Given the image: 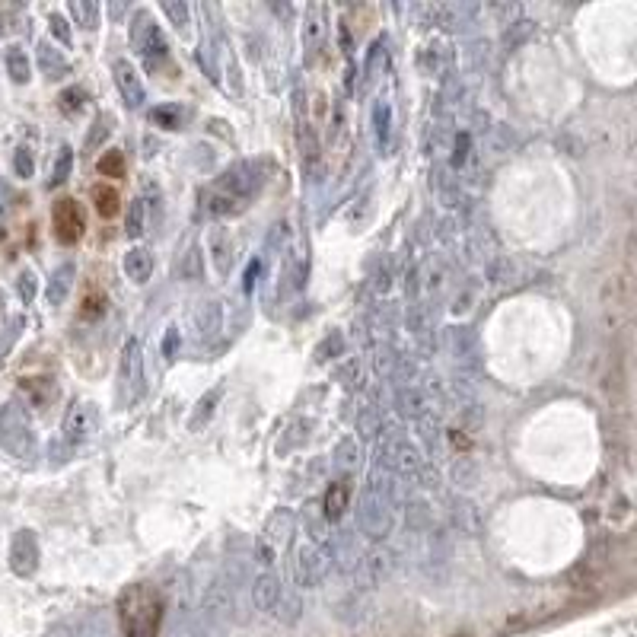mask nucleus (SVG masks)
<instances>
[{"label": "nucleus", "instance_id": "obj_1", "mask_svg": "<svg viewBox=\"0 0 637 637\" xmlns=\"http://www.w3.org/2000/svg\"><path fill=\"white\" fill-rule=\"evenodd\" d=\"M163 618V596L150 583H134L118 596V622L125 637H157Z\"/></svg>", "mask_w": 637, "mask_h": 637}, {"label": "nucleus", "instance_id": "obj_2", "mask_svg": "<svg viewBox=\"0 0 637 637\" xmlns=\"http://www.w3.org/2000/svg\"><path fill=\"white\" fill-rule=\"evenodd\" d=\"M258 185H262V179H258L255 163H236L217 179L214 192L208 198V214L230 217V214L246 211V201L258 192Z\"/></svg>", "mask_w": 637, "mask_h": 637}, {"label": "nucleus", "instance_id": "obj_3", "mask_svg": "<svg viewBox=\"0 0 637 637\" xmlns=\"http://www.w3.org/2000/svg\"><path fill=\"white\" fill-rule=\"evenodd\" d=\"M0 450L10 453L13 459H23V462L36 459V453H39L36 434H32V424L20 402L0 405Z\"/></svg>", "mask_w": 637, "mask_h": 637}, {"label": "nucleus", "instance_id": "obj_4", "mask_svg": "<svg viewBox=\"0 0 637 637\" xmlns=\"http://www.w3.org/2000/svg\"><path fill=\"white\" fill-rule=\"evenodd\" d=\"M131 42H134V51L141 55L144 67L150 74H157L160 67L169 61V45H166V36L163 29L157 26V20L150 16V10H137L134 20H131Z\"/></svg>", "mask_w": 637, "mask_h": 637}, {"label": "nucleus", "instance_id": "obj_5", "mask_svg": "<svg viewBox=\"0 0 637 637\" xmlns=\"http://www.w3.org/2000/svg\"><path fill=\"white\" fill-rule=\"evenodd\" d=\"M392 520H395V504L370 481V485L364 488V494H360V504H357V526H360V532H364L367 539L380 542L392 532Z\"/></svg>", "mask_w": 637, "mask_h": 637}, {"label": "nucleus", "instance_id": "obj_6", "mask_svg": "<svg viewBox=\"0 0 637 637\" xmlns=\"http://www.w3.org/2000/svg\"><path fill=\"white\" fill-rule=\"evenodd\" d=\"M376 459H380V466L392 475V478H411L415 481L418 472L424 469V456L415 443L408 437L399 434H389L383 437V443L376 446Z\"/></svg>", "mask_w": 637, "mask_h": 637}, {"label": "nucleus", "instance_id": "obj_7", "mask_svg": "<svg viewBox=\"0 0 637 637\" xmlns=\"http://www.w3.org/2000/svg\"><path fill=\"white\" fill-rule=\"evenodd\" d=\"M99 408L93 402H74L71 408L64 411V424H61V434L67 440V446H83L96 437L99 430Z\"/></svg>", "mask_w": 637, "mask_h": 637}, {"label": "nucleus", "instance_id": "obj_8", "mask_svg": "<svg viewBox=\"0 0 637 637\" xmlns=\"http://www.w3.org/2000/svg\"><path fill=\"white\" fill-rule=\"evenodd\" d=\"M329 571H332V558H329V552H322V548L309 545V542L297 548V558H294L297 587H306V590L322 587L325 577H329Z\"/></svg>", "mask_w": 637, "mask_h": 637}, {"label": "nucleus", "instance_id": "obj_9", "mask_svg": "<svg viewBox=\"0 0 637 637\" xmlns=\"http://www.w3.org/2000/svg\"><path fill=\"white\" fill-rule=\"evenodd\" d=\"M118 383L128 392V402H137L144 392V354H141V341L131 338L122 351V373H118Z\"/></svg>", "mask_w": 637, "mask_h": 637}, {"label": "nucleus", "instance_id": "obj_10", "mask_svg": "<svg viewBox=\"0 0 637 637\" xmlns=\"http://www.w3.org/2000/svg\"><path fill=\"white\" fill-rule=\"evenodd\" d=\"M39 567V542L32 529H20L10 542V571L16 577H32Z\"/></svg>", "mask_w": 637, "mask_h": 637}, {"label": "nucleus", "instance_id": "obj_11", "mask_svg": "<svg viewBox=\"0 0 637 637\" xmlns=\"http://www.w3.org/2000/svg\"><path fill=\"white\" fill-rule=\"evenodd\" d=\"M392 571V555L383 552V548H373V552L360 555L357 567H354V583L360 590H373L376 583H383Z\"/></svg>", "mask_w": 637, "mask_h": 637}, {"label": "nucleus", "instance_id": "obj_12", "mask_svg": "<svg viewBox=\"0 0 637 637\" xmlns=\"http://www.w3.org/2000/svg\"><path fill=\"white\" fill-rule=\"evenodd\" d=\"M51 220H55V236H58V243H64V246H74L77 239L83 236V230H86L83 214H80V208H77L74 198H61V201L55 204V214H51Z\"/></svg>", "mask_w": 637, "mask_h": 637}, {"label": "nucleus", "instance_id": "obj_13", "mask_svg": "<svg viewBox=\"0 0 637 637\" xmlns=\"http://www.w3.org/2000/svg\"><path fill=\"white\" fill-rule=\"evenodd\" d=\"M294 526H297V516L290 513L287 507L274 510V513L268 516V523H265V532H262V545L268 548L271 555H281L284 548L290 545V536H294Z\"/></svg>", "mask_w": 637, "mask_h": 637}, {"label": "nucleus", "instance_id": "obj_14", "mask_svg": "<svg viewBox=\"0 0 637 637\" xmlns=\"http://www.w3.org/2000/svg\"><path fill=\"white\" fill-rule=\"evenodd\" d=\"M112 77H115L118 93H122V99L128 102V109H141L144 102H147L144 83H141V77H137V71H134V67L125 58H115L112 61Z\"/></svg>", "mask_w": 637, "mask_h": 637}, {"label": "nucleus", "instance_id": "obj_15", "mask_svg": "<svg viewBox=\"0 0 637 637\" xmlns=\"http://www.w3.org/2000/svg\"><path fill=\"white\" fill-rule=\"evenodd\" d=\"M446 348L453 351L456 364L462 370H478V338L466 325H456V329H446Z\"/></svg>", "mask_w": 637, "mask_h": 637}, {"label": "nucleus", "instance_id": "obj_16", "mask_svg": "<svg viewBox=\"0 0 637 637\" xmlns=\"http://www.w3.org/2000/svg\"><path fill=\"white\" fill-rule=\"evenodd\" d=\"M252 606L258 609V612H274V606H278V596H281V577L274 574V571H262L258 574L252 583Z\"/></svg>", "mask_w": 637, "mask_h": 637}, {"label": "nucleus", "instance_id": "obj_17", "mask_svg": "<svg viewBox=\"0 0 637 637\" xmlns=\"http://www.w3.org/2000/svg\"><path fill=\"white\" fill-rule=\"evenodd\" d=\"M217 622H211L208 615H182L176 618V625H172L169 637H217Z\"/></svg>", "mask_w": 637, "mask_h": 637}, {"label": "nucleus", "instance_id": "obj_18", "mask_svg": "<svg viewBox=\"0 0 637 637\" xmlns=\"http://www.w3.org/2000/svg\"><path fill=\"white\" fill-rule=\"evenodd\" d=\"M351 504V481H335V485L325 491V501H322V513L325 520L335 523L344 516V510H348Z\"/></svg>", "mask_w": 637, "mask_h": 637}, {"label": "nucleus", "instance_id": "obj_19", "mask_svg": "<svg viewBox=\"0 0 637 637\" xmlns=\"http://www.w3.org/2000/svg\"><path fill=\"white\" fill-rule=\"evenodd\" d=\"M39 67H42V74L48 80H64L67 74H71V64H67L64 51H58L51 42L39 45Z\"/></svg>", "mask_w": 637, "mask_h": 637}, {"label": "nucleus", "instance_id": "obj_20", "mask_svg": "<svg viewBox=\"0 0 637 637\" xmlns=\"http://www.w3.org/2000/svg\"><path fill=\"white\" fill-rule=\"evenodd\" d=\"M208 246H211L217 271L220 274H230V268H233V239H230V233L223 230V227H214L211 236H208Z\"/></svg>", "mask_w": 637, "mask_h": 637}, {"label": "nucleus", "instance_id": "obj_21", "mask_svg": "<svg viewBox=\"0 0 637 637\" xmlns=\"http://www.w3.org/2000/svg\"><path fill=\"white\" fill-rule=\"evenodd\" d=\"M303 526H306L309 545L322 548L325 542H332V523L325 520V513H319V507H313V504L306 507V513H303Z\"/></svg>", "mask_w": 637, "mask_h": 637}, {"label": "nucleus", "instance_id": "obj_22", "mask_svg": "<svg viewBox=\"0 0 637 637\" xmlns=\"http://www.w3.org/2000/svg\"><path fill=\"white\" fill-rule=\"evenodd\" d=\"M395 405H399V415L402 418H415V421H421L424 415H427V395L418 389V386H405V389H399V395H395Z\"/></svg>", "mask_w": 637, "mask_h": 637}, {"label": "nucleus", "instance_id": "obj_23", "mask_svg": "<svg viewBox=\"0 0 637 637\" xmlns=\"http://www.w3.org/2000/svg\"><path fill=\"white\" fill-rule=\"evenodd\" d=\"M77 281V268L74 265H61L55 274H51V284H48V306H64L67 294H71V287Z\"/></svg>", "mask_w": 637, "mask_h": 637}, {"label": "nucleus", "instance_id": "obj_24", "mask_svg": "<svg viewBox=\"0 0 637 637\" xmlns=\"http://www.w3.org/2000/svg\"><path fill=\"white\" fill-rule=\"evenodd\" d=\"M125 274H128V281H134V284H147L150 274H153V255L144 246L128 249V255H125Z\"/></svg>", "mask_w": 637, "mask_h": 637}, {"label": "nucleus", "instance_id": "obj_25", "mask_svg": "<svg viewBox=\"0 0 637 637\" xmlns=\"http://www.w3.org/2000/svg\"><path fill=\"white\" fill-rule=\"evenodd\" d=\"M220 325H223V309L217 300H208V303H198L195 309V329L201 338H214L220 332Z\"/></svg>", "mask_w": 637, "mask_h": 637}, {"label": "nucleus", "instance_id": "obj_26", "mask_svg": "<svg viewBox=\"0 0 637 637\" xmlns=\"http://www.w3.org/2000/svg\"><path fill=\"white\" fill-rule=\"evenodd\" d=\"M373 137H376V150L386 153L392 144V106L386 99H380L373 106Z\"/></svg>", "mask_w": 637, "mask_h": 637}, {"label": "nucleus", "instance_id": "obj_27", "mask_svg": "<svg viewBox=\"0 0 637 637\" xmlns=\"http://www.w3.org/2000/svg\"><path fill=\"white\" fill-rule=\"evenodd\" d=\"M274 618H278V622H284V625H297L300 622V615H303V602H300V593L294 590V587H281V596H278V606H274V612H271Z\"/></svg>", "mask_w": 637, "mask_h": 637}, {"label": "nucleus", "instance_id": "obj_28", "mask_svg": "<svg viewBox=\"0 0 637 637\" xmlns=\"http://www.w3.org/2000/svg\"><path fill=\"white\" fill-rule=\"evenodd\" d=\"M4 67H7V77L13 83H29L32 80V67H29V58H26V51L20 45H10L4 51Z\"/></svg>", "mask_w": 637, "mask_h": 637}, {"label": "nucleus", "instance_id": "obj_29", "mask_svg": "<svg viewBox=\"0 0 637 637\" xmlns=\"http://www.w3.org/2000/svg\"><path fill=\"white\" fill-rule=\"evenodd\" d=\"M325 36V7H309L306 10V26H303V45L306 51H316Z\"/></svg>", "mask_w": 637, "mask_h": 637}, {"label": "nucleus", "instance_id": "obj_30", "mask_svg": "<svg viewBox=\"0 0 637 637\" xmlns=\"http://www.w3.org/2000/svg\"><path fill=\"white\" fill-rule=\"evenodd\" d=\"M77 637H118V625H115L112 615L96 612V615H90V618H86V622L77 628Z\"/></svg>", "mask_w": 637, "mask_h": 637}, {"label": "nucleus", "instance_id": "obj_31", "mask_svg": "<svg viewBox=\"0 0 637 637\" xmlns=\"http://www.w3.org/2000/svg\"><path fill=\"white\" fill-rule=\"evenodd\" d=\"M223 399V386H214L208 395H204V399L198 402V408H195V415H192V421H188V430H201V424H208L211 418H214V408H217V402Z\"/></svg>", "mask_w": 637, "mask_h": 637}, {"label": "nucleus", "instance_id": "obj_32", "mask_svg": "<svg viewBox=\"0 0 637 637\" xmlns=\"http://www.w3.org/2000/svg\"><path fill=\"white\" fill-rule=\"evenodd\" d=\"M179 281H188V284H195L201 281V274H204V258H201V249L192 246L182 258H179Z\"/></svg>", "mask_w": 637, "mask_h": 637}, {"label": "nucleus", "instance_id": "obj_33", "mask_svg": "<svg viewBox=\"0 0 637 637\" xmlns=\"http://www.w3.org/2000/svg\"><path fill=\"white\" fill-rule=\"evenodd\" d=\"M125 233L131 239H141L147 233V204L141 198H134L128 204V217H125Z\"/></svg>", "mask_w": 637, "mask_h": 637}, {"label": "nucleus", "instance_id": "obj_34", "mask_svg": "<svg viewBox=\"0 0 637 637\" xmlns=\"http://www.w3.org/2000/svg\"><path fill=\"white\" fill-rule=\"evenodd\" d=\"M93 204L99 217H115L118 214V204H122V198H118V192L112 185H96L93 188Z\"/></svg>", "mask_w": 637, "mask_h": 637}, {"label": "nucleus", "instance_id": "obj_35", "mask_svg": "<svg viewBox=\"0 0 637 637\" xmlns=\"http://www.w3.org/2000/svg\"><path fill=\"white\" fill-rule=\"evenodd\" d=\"M71 16L80 29H96L99 23V4H90V0H71Z\"/></svg>", "mask_w": 637, "mask_h": 637}, {"label": "nucleus", "instance_id": "obj_36", "mask_svg": "<svg viewBox=\"0 0 637 637\" xmlns=\"http://www.w3.org/2000/svg\"><path fill=\"white\" fill-rule=\"evenodd\" d=\"M112 115H96V122L90 128V134H86V153H93L99 150V144H106L109 141V134H112Z\"/></svg>", "mask_w": 637, "mask_h": 637}, {"label": "nucleus", "instance_id": "obj_37", "mask_svg": "<svg viewBox=\"0 0 637 637\" xmlns=\"http://www.w3.org/2000/svg\"><path fill=\"white\" fill-rule=\"evenodd\" d=\"M99 172H102V179H122V176H125V153H122V150L102 153Z\"/></svg>", "mask_w": 637, "mask_h": 637}, {"label": "nucleus", "instance_id": "obj_38", "mask_svg": "<svg viewBox=\"0 0 637 637\" xmlns=\"http://www.w3.org/2000/svg\"><path fill=\"white\" fill-rule=\"evenodd\" d=\"M71 169H74V150L64 144V147L58 150V160H55V169H51L48 185H61V182H67V176H71Z\"/></svg>", "mask_w": 637, "mask_h": 637}, {"label": "nucleus", "instance_id": "obj_39", "mask_svg": "<svg viewBox=\"0 0 637 637\" xmlns=\"http://www.w3.org/2000/svg\"><path fill=\"white\" fill-rule=\"evenodd\" d=\"M13 169H16V176H20V179H32V172H36V153H32V147L23 144L20 150H16Z\"/></svg>", "mask_w": 637, "mask_h": 637}, {"label": "nucleus", "instance_id": "obj_40", "mask_svg": "<svg viewBox=\"0 0 637 637\" xmlns=\"http://www.w3.org/2000/svg\"><path fill=\"white\" fill-rule=\"evenodd\" d=\"M335 462H338V469H354L357 466V440H341L338 443V450H335Z\"/></svg>", "mask_w": 637, "mask_h": 637}, {"label": "nucleus", "instance_id": "obj_41", "mask_svg": "<svg viewBox=\"0 0 637 637\" xmlns=\"http://www.w3.org/2000/svg\"><path fill=\"white\" fill-rule=\"evenodd\" d=\"M58 102H61V109H64L67 115H77V112H83V106H86V93L77 90V86H71V90L61 93Z\"/></svg>", "mask_w": 637, "mask_h": 637}, {"label": "nucleus", "instance_id": "obj_42", "mask_svg": "<svg viewBox=\"0 0 637 637\" xmlns=\"http://www.w3.org/2000/svg\"><path fill=\"white\" fill-rule=\"evenodd\" d=\"M153 122L157 125H163V128H179V122H182V112H179V106H160V109H153Z\"/></svg>", "mask_w": 637, "mask_h": 637}, {"label": "nucleus", "instance_id": "obj_43", "mask_svg": "<svg viewBox=\"0 0 637 637\" xmlns=\"http://www.w3.org/2000/svg\"><path fill=\"white\" fill-rule=\"evenodd\" d=\"M380 67H386V39H380L370 48V58H367V77L373 80L380 74Z\"/></svg>", "mask_w": 637, "mask_h": 637}, {"label": "nucleus", "instance_id": "obj_44", "mask_svg": "<svg viewBox=\"0 0 637 637\" xmlns=\"http://www.w3.org/2000/svg\"><path fill=\"white\" fill-rule=\"evenodd\" d=\"M16 290H20V300L29 306L32 300H36V274H32V271H23L20 281H16Z\"/></svg>", "mask_w": 637, "mask_h": 637}, {"label": "nucleus", "instance_id": "obj_45", "mask_svg": "<svg viewBox=\"0 0 637 637\" xmlns=\"http://www.w3.org/2000/svg\"><path fill=\"white\" fill-rule=\"evenodd\" d=\"M172 23H176L179 29H185L188 26V7L185 4H172V0H166V4L160 7Z\"/></svg>", "mask_w": 637, "mask_h": 637}, {"label": "nucleus", "instance_id": "obj_46", "mask_svg": "<svg viewBox=\"0 0 637 637\" xmlns=\"http://www.w3.org/2000/svg\"><path fill=\"white\" fill-rule=\"evenodd\" d=\"M51 29H55V36H58L61 42H71V32H67V23H64V16H58V13H51Z\"/></svg>", "mask_w": 637, "mask_h": 637}, {"label": "nucleus", "instance_id": "obj_47", "mask_svg": "<svg viewBox=\"0 0 637 637\" xmlns=\"http://www.w3.org/2000/svg\"><path fill=\"white\" fill-rule=\"evenodd\" d=\"M10 198H13V192H10V185L0 179V223H4V217H7V211H10Z\"/></svg>", "mask_w": 637, "mask_h": 637}, {"label": "nucleus", "instance_id": "obj_48", "mask_svg": "<svg viewBox=\"0 0 637 637\" xmlns=\"http://www.w3.org/2000/svg\"><path fill=\"white\" fill-rule=\"evenodd\" d=\"M258 271H262V262H258V258H252V262H249V268H246V290H252V287H255Z\"/></svg>", "mask_w": 637, "mask_h": 637}, {"label": "nucleus", "instance_id": "obj_49", "mask_svg": "<svg viewBox=\"0 0 637 637\" xmlns=\"http://www.w3.org/2000/svg\"><path fill=\"white\" fill-rule=\"evenodd\" d=\"M45 637H77V628L74 625H55Z\"/></svg>", "mask_w": 637, "mask_h": 637}, {"label": "nucleus", "instance_id": "obj_50", "mask_svg": "<svg viewBox=\"0 0 637 637\" xmlns=\"http://www.w3.org/2000/svg\"><path fill=\"white\" fill-rule=\"evenodd\" d=\"M176 335H179L176 329H169V335H166V357L176 351Z\"/></svg>", "mask_w": 637, "mask_h": 637}, {"label": "nucleus", "instance_id": "obj_51", "mask_svg": "<svg viewBox=\"0 0 637 637\" xmlns=\"http://www.w3.org/2000/svg\"><path fill=\"white\" fill-rule=\"evenodd\" d=\"M0 313H4V294H0Z\"/></svg>", "mask_w": 637, "mask_h": 637}, {"label": "nucleus", "instance_id": "obj_52", "mask_svg": "<svg viewBox=\"0 0 637 637\" xmlns=\"http://www.w3.org/2000/svg\"><path fill=\"white\" fill-rule=\"evenodd\" d=\"M0 32H4V20H0Z\"/></svg>", "mask_w": 637, "mask_h": 637}]
</instances>
